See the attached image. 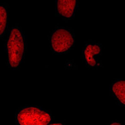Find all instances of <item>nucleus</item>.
<instances>
[{
	"instance_id": "nucleus-6",
	"label": "nucleus",
	"mask_w": 125,
	"mask_h": 125,
	"mask_svg": "<svg viewBox=\"0 0 125 125\" xmlns=\"http://www.w3.org/2000/svg\"><path fill=\"white\" fill-rule=\"evenodd\" d=\"M113 96L121 106H125V80H118L111 86Z\"/></svg>"
},
{
	"instance_id": "nucleus-7",
	"label": "nucleus",
	"mask_w": 125,
	"mask_h": 125,
	"mask_svg": "<svg viewBox=\"0 0 125 125\" xmlns=\"http://www.w3.org/2000/svg\"><path fill=\"white\" fill-rule=\"evenodd\" d=\"M8 22V10L7 4H0V38L6 33Z\"/></svg>"
},
{
	"instance_id": "nucleus-8",
	"label": "nucleus",
	"mask_w": 125,
	"mask_h": 125,
	"mask_svg": "<svg viewBox=\"0 0 125 125\" xmlns=\"http://www.w3.org/2000/svg\"><path fill=\"white\" fill-rule=\"evenodd\" d=\"M109 125H123V124L120 121H113Z\"/></svg>"
},
{
	"instance_id": "nucleus-9",
	"label": "nucleus",
	"mask_w": 125,
	"mask_h": 125,
	"mask_svg": "<svg viewBox=\"0 0 125 125\" xmlns=\"http://www.w3.org/2000/svg\"><path fill=\"white\" fill-rule=\"evenodd\" d=\"M46 125H64V124L62 123H50Z\"/></svg>"
},
{
	"instance_id": "nucleus-3",
	"label": "nucleus",
	"mask_w": 125,
	"mask_h": 125,
	"mask_svg": "<svg viewBox=\"0 0 125 125\" xmlns=\"http://www.w3.org/2000/svg\"><path fill=\"white\" fill-rule=\"evenodd\" d=\"M51 50L55 53H67L74 44L72 31L64 27H58L52 32L50 38Z\"/></svg>"
},
{
	"instance_id": "nucleus-1",
	"label": "nucleus",
	"mask_w": 125,
	"mask_h": 125,
	"mask_svg": "<svg viewBox=\"0 0 125 125\" xmlns=\"http://www.w3.org/2000/svg\"><path fill=\"white\" fill-rule=\"evenodd\" d=\"M7 62L13 70L18 69L24 55V36L21 28L14 26L10 30L6 44Z\"/></svg>"
},
{
	"instance_id": "nucleus-2",
	"label": "nucleus",
	"mask_w": 125,
	"mask_h": 125,
	"mask_svg": "<svg viewBox=\"0 0 125 125\" xmlns=\"http://www.w3.org/2000/svg\"><path fill=\"white\" fill-rule=\"evenodd\" d=\"M52 119L53 116L50 113L35 106L24 107L16 115L18 125H46Z\"/></svg>"
},
{
	"instance_id": "nucleus-5",
	"label": "nucleus",
	"mask_w": 125,
	"mask_h": 125,
	"mask_svg": "<svg viewBox=\"0 0 125 125\" xmlns=\"http://www.w3.org/2000/svg\"><path fill=\"white\" fill-rule=\"evenodd\" d=\"M78 6L77 1H56V15L65 20H72L74 16L75 10Z\"/></svg>"
},
{
	"instance_id": "nucleus-4",
	"label": "nucleus",
	"mask_w": 125,
	"mask_h": 125,
	"mask_svg": "<svg viewBox=\"0 0 125 125\" xmlns=\"http://www.w3.org/2000/svg\"><path fill=\"white\" fill-rule=\"evenodd\" d=\"M102 53V45L99 43H88L83 51L82 55L86 63L91 68H97L101 66V62L97 57Z\"/></svg>"
}]
</instances>
